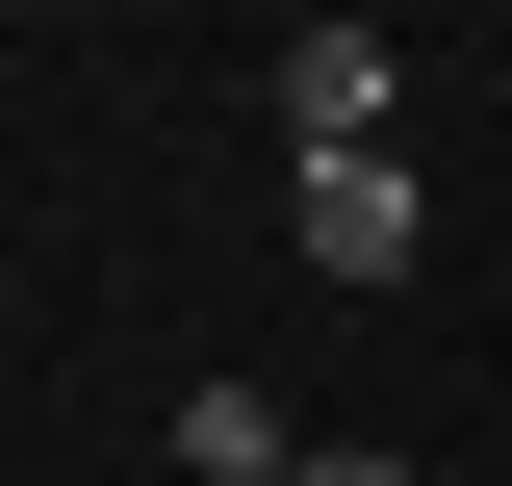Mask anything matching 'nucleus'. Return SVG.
I'll list each match as a JSON object with an SVG mask.
<instances>
[{"label":"nucleus","instance_id":"20e7f679","mask_svg":"<svg viewBox=\"0 0 512 486\" xmlns=\"http://www.w3.org/2000/svg\"><path fill=\"white\" fill-rule=\"evenodd\" d=\"M282 486H410V461H384V435H308V461H282Z\"/></svg>","mask_w":512,"mask_h":486},{"label":"nucleus","instance_id":"f257e3e1","mask_svg":"<svg viewBox=\"0 0 512 486\" xmlns=\"http://www.w3.org/2000/svg\"><path fill=\"white\" fill-rule=\"evenodd\" d=\"M282 256H308V282H410V256H436V180H410V154H308V180H282Z\"/></svg>","mask_w":512,"mask_h":486},{"label":"nucleus","instance_id":"7ed1b4c3","mask_svg":"<svg viewBox=\"0 0 512 486\" xmlns=\"http://www.w3.org/2000/svg\"><path fill=\"white\" fill-rule=\"evenodd\" d=\"M180 461H205V486H282V461H308V435L256 410V384H205V410H180Z\"/></svg>","mask_w":512,"mask_h":486},{"label":"nucleus","instance_id":"f03ea898","mask_svg":"<svg viewBox=\"0 0 512 486\" xmlns=\"http://www.w3.org/2000/svg\"><path fill=\"white\" fill-rule=\"evenodd\" d=\"M384 103H410V52H384L359 0H333V26H282V128H308V154H384Z\"/></svg>","mask_w":512,"mask_h":486}]
</instances>
